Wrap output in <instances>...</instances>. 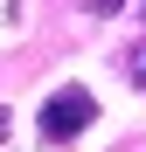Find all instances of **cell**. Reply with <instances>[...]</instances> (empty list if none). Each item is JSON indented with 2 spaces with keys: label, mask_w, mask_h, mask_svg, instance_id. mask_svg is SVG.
<instances>
[{
  "label": "cell",
  "mask_w": 146,
  "mask_h": 152,
  "mask_svg": "<svg viewBox=\"0 0 146 152\" xmlns=\"http://www.w3.org/2000/svg\"><path fill=\"white\" fill-rule=\"evenodd\" d=\"M139 14H146V7H139Z\"/></svg>",
  "instance_id": "cell-5"
},
{
  "label": "cell",
  "mask_w": 146,
  "mask_h": 152,
  "mask_svg": "<svg viewBox=\"0 0 146 152\" xmlns=\"http://www.w3.org/2000/svg\"><path fill=\"white\" fill-rule=\"evenodd\" d=\"M84 7H90V14H118L125 0H84Z\"/></svg>",
  "instance_id": "cell-3"
},
{
  "label": "cell",
  "mask_w": 146,
  "mask_h": 152,
  "mask_svg": "<svg viewBox=\"0 0 146 152\" xmlns=\"http://www.w3.org/2000/svg\"><path fill=\"white\" fill-rule=\"evenodd\" d=\"M90 118H97V97H90L84 83H63V90L42 104V138H49V145H70V138L90 132Z\"/></svg>",
  "instance_id": "cell-1"
},
{
  "label": "cell",
  "mask_w": 146,
  "mask_h": 152,
  "mask_svg": "<svg viewBox=\"0 0 146 152\" xmlns=\"http://www.w3.org/2000/svg\"><path fill=\"white\" fill-rule=\"evenodd\" d=\"M132 83H139V90H146V42H139V48H132Z\"/></svg>",
  "instance_id": "cell-2"
},
{
  "label": "cell",
  "mask_w": 146,
  "mask_h": 152,
  "mask_svg": "<svg viewBox=\"0 0 146 152\" xmlns=\"http://www.w3.org/2000/svg\"><path fill=\"white\" fill-rule=\"evenodd\" d=\"M0 138H7V111H0Z\"/></svg>",
  "instance_id": "cell-4"
}]
</instances>
